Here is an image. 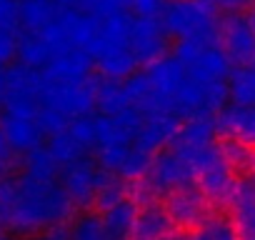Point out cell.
Instances as JSON below:
<instances>
[{
    "label": "cell",
    "instance_id": "obj_11",
    "mask_svg": "<svg viewBox=\"0 0 255 240\" xmlns=\"http://www.w3.org/2000/svg\"><path fill=\"white\" fill-rule=\"evenodd\" d=\"M218 45L230 58V63L248 65L255 55V35L240 13H230L218 23Z\"/></svg>",
    "mask_w": 255,
    "mask_h": 240
},
{
    "label": "cell",
    "instance_id": "obj_25",
    "mask_svg": "<svg viewBox=\"0 0 255 240\" xmlns=\"http://www.w3.org/2000/svg\"><path fill=\"white\" fill-rule=\"evenodd\" d=\"M225 85H228V103H233V105H255V70L250 65L233 68Z\"/></svg>",
    "mask_w": 255,
    "mask_h": 240
},
{
    "label": "cell",
    "instance_id": "obj_8",
    "mask_svg": "<svg viewBox=\"0 0 255 240\" xmlns=\"http://www.w3.org/2000/svg\"><path fill=\"white\" fill-rule=\"evenodd\" d=\"M133 135L125 133L110 115H95V140H93V150H95V163L118 175L128 150L133 148Z\"/></svg>",
    "mask_w": 255,
    "mask_h": 240
},
{
    "label": "cell",
    "instance_id": "obj_27",
    "mask_svg": "<svg viewBox=\"0 0 255 240\" xmlns=\"http://www.w3.org/2000/svg\"><path fill=\"white\" fill-rule=\"evenodd\" d=\"M45 148L50 150V155L58 160L60 168H63V165H70V163H75V160H80V158L88 155V153L68 135V130H60V133L50 135V140H48Z\"/></svg>",
    "mask_w": 255,
    "mask_h": 240
},
{
    "label": "cell",
    "instance_id": "obj_18",
    "mask_svg": "<svg viewBox=\"0 0 255 240\" xmlns=\"http://www.w3.org/2000/svg\"><path fill=\"white\" fill-rule=\"evenodd\" d=\"M0 133L5 135L8 145L15 153H30L45 138L35 118H18V115H5V113H0Z\"/></svg>",
    "mask_w": 255,
    "mask_h": 240
},
{
    "label": "cell",
    "instance_id": "obj_4",
    "mask_svg": "<svg viewBox=\"0 0 255 240\" xmlns=\"http://www.w3.org/2000/svg\"><path fill=\"white\" fill-rule=\"evenodd\" d=\"M173 58L180 63L185 75L200 85L228 83L233 73L230 58L223 53L218 43H200V40H178Z\"/></svg>",
    "mask_w": 255,
    "mask_h": 240
},
{
    "label": "cell",
    "instance_id": "obj_34",
    "mask_svg": "<svg viewBox=\"0 0 255 240\" xmlns=\"http://www.w3.org/2000/svg\"><path fill=\"white\" fill-rule=\"evenodd\" d=\"M15 48H18V35L13 30L0 28V68L8 65L15 58Z\"/></svg>",
    "mask_w": 255,
    "mask_h": 240
},
{
    "label": "cell",
    "instance_id": "obj_24",
    "mask_svg": "<svg viewBox=\"0 0 255 240\" xmlns=\"http://www.w3.org/2000/svg\"><path fill=\"white\" fill-rule=\"evenodd\" d=\"M95 108L100 110V115H118L123 110L130 108V100L125 95L123 83L118 80H98L95 85Z\"/></svg>",
    "mask_w": 255,
    "mask_h": 240
},
{
    "label": "cell",
    "instance_id": "obj_23",
    "mask_svg": "<svg viewBox=\"0 0 255 240\" xmlns=\"http://www.w3.org/2000/svg\"><path fill=\"white\" fill-rule=\"evenodd\" d=\"M68 240H118L103 223L98 210H83L68 225Z\"/></svg>",
    "mask_w": 255,
    "mask_h": 240
},
{
    "label": "cell",
    "instance_id": "obj_2",
    "mask_svg": "<svg viewBox=\"0 0 255 240\" xmlns=\"http://www.w3.org/2000/svg\"><path fill=\"white\" fill-rule=\"evenodd\" d=\"M160 25L168 38L218 43V10L208 0H175L160 13Z\"/></svg>",
    "mask_w": 255,
    "mask_h": 240
},
{
    "label": "cell",
    "instance_id": "obj_13",
    "mask_svg": "<svg viewBox=\"0 0 255 240\" xmlns=\"http://www.w3.org/2000/svg\"><path fill=\"white\" fill-rule=\"evenodd\" d=\"M235 185H238L235 170L223 160V155L215 163H210L205 170H200L195 178V188L205 195L210 205H228L230 195L235 193Z\"/></svg>",
    "mask_w": 255,
    "mask_h": 240
},
{
    "label": "cell",
    "instance_id": "obj_46",
    "mask_svg": "<svg viewBox=\"0 0 255 240\" xmlns=\"http://www.w3.org/2000/svg\"><path fill=\"white\" fill-rule=\"evenodd\" d=\"M18 3H23V0H18Z\"/></svg>",
    "mask_w": 255,
    "mask_h": 240
},
{
    "label": "cell",
    "instance_id": "obj_35",
    "mask_svg": "<svg viewBox=\"0 0 255 240\" xmlns=\"http://www.w3.org/2000/svg\"><path fill=\"white\" fill-rule=\"evenodd\" d=\"M208 3H210L215 10H225V13L230 15V13H240V10L250 8L253 0H208Z\"/></svg>",
    "mask_w": 255,
    "mask_h": 240
},
{
    "label": "cell",
    "instance_id": "obj_36",
    "mask_svg": "<svg viewBox=\"0 0 255 240\" xmlns=\"http://www.w3.org/2000/svg\"><path fill=\"white\" fill-rule=\"evenodd\" d=\"M25 240H68V228L65 225H58V228H50V230H43L38 235H30Z\"/></svg>",
    "mask_w": 255,
    "mask_h": 240
},
{
    "label": "cell",
    "instance_id": "obj_45",
    "mask_svg": "<svg viewBox=\"0 0 255 240\" xmlns=\"http://www.w3.org/2000/svg\"><path fill=\"white\" fill-rule=\"evenodd\" d=\"M168 3H175V0H168Z\"/></svg>",
    "mask_w": 255,
    "mask_h": 240
},
{
    "label": "cell",
    "instance_id": "obj_9",
    "mask_svg": "<svg viewBox=\"0 0 255 240\" xmlns=\"http://www.w3.org/2000/svg\"><path fill=\"white\" fill-rule=\"evenodd\" d=\"M163 205H165V213L170 215L175 230H183V233H193V230L203 228L213 215V205L205 200V195L195 185L170 193L163 200Z\"/></svg>",
    "mask_w": 255,
    "mask_h": 240
},
{
    "label": "cell",
    "instance_id": "obj_17",
    "mask_svg": "<svg viewBox=\"0 0 255 240\" xmlns=\"http://www.w3.org/2000/svg\"><path fill=\"white\" fill-rule=\"evenodd\" d=\"M228 208L235 240H255V195L245 185V180H238L235 193L228 200Z\"/></svg>",
    "mask_w": 255,
    "mask_h": 240
},
{
    "label": "cell",
    "instance_id": "obj_37",
    "mask_svg": "<svg viewBox=\"0 0 255 240\" xmlns=\"http://www.w3.org/2000/svg\"><path fill=\"white\" fill-rule=\"evenodd\" d=\"M55 5L58 13H65V10H80V0H50Z\"/></svg>",
    "mask_w": 255,
    "mask_h": 240
},
{
    "label": "cell",
    "instance_id": "obj_41",
    "mask_svg": "<svg viewBox=\"0 0 255 240\" xmlns=\"http://www.w3.org/2000/svg\"><path fill=\"white\" fill-rule=\"evenodd\" d=\"M0 113H3V68H0Z\"/></svg>",
    "mask_w": 255,
    "mask_h": 240
},
{
    "label": "cell",
    "instance_id": "obj_14",
    "mask_svg": "<svg viewBox=\"0 0 255 240\" xmlns=\"http://www.w3.org/2000/svg\"><path fill=\"white\" fill-rule=\"evenodd\" d=\"M93 58L90 53L85 50H75V48H68L58 55L50 58V63L40 70L48 80H55V83H80V80H88L93 78Z\"/></svg>",
    "mask_w": 255,
    "mask_h": 240
},
{
    "label": "cell",
    "instance_id": "obj_1",
    "mask_svg": "<svg viewBox=\"0 0 255 240\" xmlns=\"http://www.w3.org/2000/svg\"><path fill=\"white\" fill-rule=\"evenodd\" d=\"M75 205L58 180H33L28 175L0 178V225L10 235H38L73 218Z\"/></svg>",
    "mask_w": 255,
    "mask_h": 240
},
{
    "label": "cell",
    "instance_id": "obj_21",
    "mask_svg": "<svg viewBox=\"0 0 255 240\" xmlns=\"http://www.w3.org/2000/svg\"><path fill=\"white\" fill-rule=\"evenodd\" d=\"M58 10L50 0H23L18 8V28L25 33H40L55 20Z\"/></svg>",
    "mask_w": 255,
    "mask_h": 240
},
{
    "label": "cell",
    "instance_id": "obj_26",
    "mask_svg": "<svg viewBox=\"0 0 255 240\" xmlns=\"http://www.w3.org/2000/svg\"><path fill=\"white\" fill-rule=\"evenodd\" d=\"M23 175H28V178H33V180H58L60 165H58V160L50 155L48 148L38 145V148H33L30 153H25Z\"/></svg>",
    "mask_w": 255,
    "mask_h": 240
},
{
    "label": "cell",
    "instance_id": "obj_29",
    "mask_svg": "<svg viewBox=\"0 0 255 240\" xmlns=\"http://www.w3.org/2000/svg\"><path fill=\"white\" fill-rule=\"evenodd\" d=\"M80 10L90 13L95 20L130 13V0H80Z\"/></svg>",
    "mask_w": 255,
    "mask_h": 240
},
{
    "label": "cell",
    "instance_id": "obj_16",
    "mask_svg": "<svg viewBox=\"0 0 255 240\" xmlns=\"http://www.w3.org/2000/svg\"><path fill=\"white\" fill-rule=\"evenodd\" d=\"M173 233H175V225L160 200H148L138 205L133 240H160V238H173Z\"/></svg>",
    "mask_w": 255,
    "mask_h": 240
},
{
    "label": "cell",
    "instance_id": "obj_31",
    "mask_svg": "<svg viewBox=\"0 0 255 240\" xmlns=\"http://www.w3.org/2000/svg\"><path fill=\"white\" fill-rule=\"evenodd\" d=\"M168 0H130V10L138 18H160Z\"/></svg>",
    "mask_w": 255,
    "mask_h": 240
},
{
    "label": "cell",
    "instance_id": "obj_6",
    "mask_svg": "<svg viewBox=\"0 0 255 240\" xmlns=\"http://www.w3.org/2000/svg\"><path fill=\"white\" fill-rule=\"evenodd\" d=\"M113 173L103 170L93 158H80L70 165L60 168V188L65 190V195L70 198V203L75 208L90 210L98 203V193L103 190V185L110 180Z\"/></svg>",
    "mask_w": 255,
    "mask_h": 240
},
{
    "label": "cell",
    "instance_id": "obj_22",
    "mask_svg": "<svg viewBox=\"0 0 255 240\" xmlns=\"http://www.w3.org/2000/svg\"><path fill=\"white\" fill-rule=\"evenodd\" d=\"M15 58L20 65L30 68V70H43L50 58H53V50L48 48V43L38 35V33H25L18 38V48H15Z\"/></svg>",
    "mask_w": 255,
    "mask_h": 240
},
{
    "label": "cell",
    "instance_id": "obj_39",
    "mask_svg": "<svg viewBox=\"0 0 255 240\" xmlns=\"http://www.w3.org/2000/svg\"><path fill=\"white\" fill-rule=\"evenodd\" d=\"M245 185H248V188L253 190V195H255V165L248 170V180H245Z\"/></svg>",
    "mask_w": 255,
    "mask_h": 240
},
{
    "label": "cell",
    "instance_id": "obj_38",
    "mask_svg": "<svg viewBox=\"0 0 255 240\" xmlns=\"http://www.w3.org/2000/svg\"><path fill=\"white\" fill-rule=\"evenodd\" d=\"M183 240H210L208 235H205V230L203 228H198V230H193V233H185V238Z\"/></svg>",
    "mask_w": 255,
    "mask_h": 240
},
{
    "label": "cell",
    "instance_id": "obj_20",
    "mask_svg": "<svg viewBox=\"0 0 255 240\" xmlns=\"http://www.w3.org/2000/svg\"><path fill=\"white\" fill-rule=\"evenodd\" d=\"M138 200L128 190L123 198L103 205L98 213L105 223V228L118 238V240H133V225H135V215H138Z\"/></svg>",
    "mask_w": 255,
    "mask_h": 240
},
{
    "label": "cell",
    "instance_id": "obj_7",
    "mask_svg": "<svg viewBox=\"0 0 255 240\" xmlns=\"http://www.w3.org/2000/svg\"><path fill=\"white\" fill-rule=\"evenodd\" d=\"M40 70H30L20 63L3 70V113L18 118L38 115Z\"/></svg>",
    "mask_w": 255,
    "mask_h": 240
},
{
    "label": "cell",
    "instance_id": "obj_44",
    "mask_svg": "<svg viewBox=\"0 0 255 240\" xmlns=\"http://www.w3.org/2000/svg\"><path fill=\"white\" fill-rule=\"evenodd\" d=\"M160 240H175V238H160Z\"/></svg>",
    "mask_w": 255,
    "mask_h": 240
},
{
    "label": "cell",
    "instance_id": "obj_40",
    "mask_svg": "<svg viewBox=\"0 0 255 240\" xmlns=\"http://www.w3.org/2000/svg\"><path fill=\"white\" fill-rule=\"evenodd\" d=\"M245 20H248V25H250V30H253V35H255V8H250V13L245 15Z\"/></svg>",
    "mask_w": 255,
    "mask_h": 240
},
{
    "label": "cell",
    "instance_id": "obj_28",
    "mask_svg": "<svg viewBox=\"0 0 255 240\" xmlns=\"http://www.w3.org/2000/svg\"><path fill=\"white\" fill-rule=\"evenodd\" d=\"M220 155L223 160L238 173V170H250L255 165V150L243 145V143H235V140H220Z\"/></svg>",
    "mask_w": 255,
    "mask_h": 240
},
{
    "label": "cell",
    "instance_id": "obj_42",
    "mask_svg": "<svg viewBox=\"0 0 255 240\" xmlns=\"http://www.w3.org/2000/svg\"><path fill=\"white\" fill-rule=\"evenodd\" d=\"M0 240H13V235H10V233L3 228V225H0Z\"/></svg>",
    "mask_w": 255,
    "mask_h": 240
},
{
    "label": "cell",
    "instance_id": "obj_12",
    "mask_svg": "<svg viewBox=\"0 0 255 240\" xmlns=\"http://www.w3.org/2000/svg\"><path fill=\"white\" fill-rule=\"evenodd\" d=\"M215 133L225 140L243 143L255 150V105H233L228 103L215 118Z\"/></svg>",
    "mask_w": 255,
    "mask_h": 240
},
{
    "label": "cell",
    "instance_id": "obj_19",
    "mask_svg": "<svg viewBox=\"0 0 255 240\" xmlns=\"http://www.w3.org/2000/svg\"><path fill=\"white\" fill-rule=\"evenodd\" d=\"M58 25H60V33L68 43V48H75V50H90L95 35H98V20L85 13V10H65V13H58Z\"/></svg>",
    "mask_w": 255,
    "mask_h": 240
},
{
    "label": "cell",
    "instance_id": "obj_10",
    "mask_svg": "<svg viewBox=\"0 0 255 240\" xmlns=\"http://www.w3.org/2000/svg\"><path fill=\"white\" fill-rule=\"evenodd\" d=\"M130 50L138 65H150L168 55V35L158 18H130Z\"/></svg>",
    "mask_w": 255,
    "mask_h": 240
},
{
    "label": "cell",
    "instance_id": "obj_15",
    "mask_svg": "<svg viewBox=\"0 0 255 240\" xmlns=\"http://www.w3.org/2000/svg\"><path fill=\"white\" fill-rule=\"evenodd\" d=\"M183 120L175 118L173 113H153L145 115V123L140 128V133L135 135V145L140 150H145L148 155H155L160 150H165L173 140V135L178 133Z\"/></svg>",
    "mask_w": 255,
    "mask_h": 240
},
{
    "label": "cell",
    "instance_id": "obj_32",
    "mask_svg": "<svg viewBox=\"0 0 255 240\" xmlns=\"http://www.w3.org/2000/svg\"><path fill=\"white\" fill-rule=\"evenodd\" d=\"M18 0H0V28L3 30H13L18 28Z\"/></svg>",
    "mask_w": 255,
    "mask_h": 240
},
{
    "label": "cell",
    "instance_id": "obj_30",
    "mask_svg": "<svg viewBox=\"0 0 255 240\" xmlns=\"http://www.w3.org/2000/svg\"><path fill=\"white\" fill-rule=\"evenodd\" d=\"M68 135L88 153L93 150V140H95V118L93 115H83V118H75L68 123Z\"/></svg>",
    "mask_w": 255,
    "mask_h": 240
},
{
    "label": "cell",
    "instance_id": "obj_3",
    "mask_svg": "<svg viewBox=\"0 0 255 240\" xmlns=\"http://www.w3.org/2000/svg\"><path fill=\"white\" fill-rule=\"evenodd\" d=\"M195 185V178L190 173V168L183 163L180 155H175L170 148L160 150L153 155L148 173L135 183V188L130 190V195L138 203H148V200H165L170 193Z\"/></svg>",
    "mask_w": 255,
    "mask_h": 240
},
{
    "label": "cell",
    "instance_id": "obj_33",
    "mask_svg": "<svg viewBox=\"0 0 255 240\" xmlns=\"http://www.w3.org/2000/svg\"><path fill=\"white\" fill-rule=\"evenodd\" d=\"M18 168V160H15V150L8 145L5 135L0 133V178H8L13 175V170Z\"/></svg>",
    "mask_w": 255,
    "mask_h": 240
},
{
    "label": "cell",
    "instance_id": "obj_5",
    "mask_svg": "<svg viewBox=\"0 0 255 240\" xmlns=\"http://www.w3.org/2000/svg\"><path fill=\"white\" fill-rule=\"evenodd\" d=\"M95 85L98 78H88L80 83H55L40 73L38 108L53 110L65 120H75L83 115H93L95 110Z\"/></svg>",
    "mask_w": 255,
    "mask_h": 240
},
{
    "label": "cell",
    "instance_id": "obj_43",
    "mask_svg": "<svg viewBox=\"0 0 255 240\" xmlns=\"http://www.w3.org/2000/svg\"><path fill=\"white\" fill-rule=\"evenodd\" d=\"M248 65H250V68H253V70H255V55H253V60H250V63H248Z\"/></svg>",
    "mask_w": 255,
    "mask_h": 240
}]
</instances>
